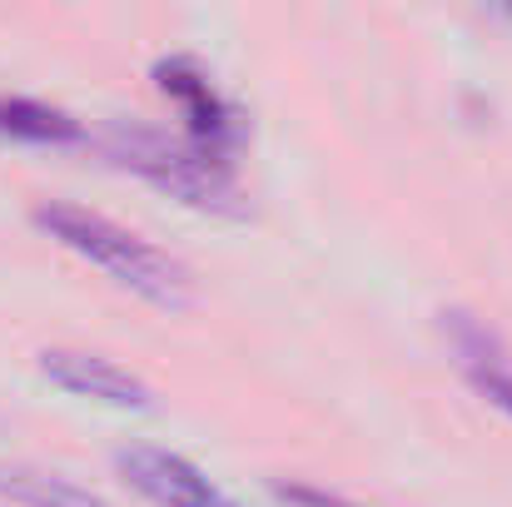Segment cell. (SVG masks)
I'll return each mask as SVG.
<instances>
[{
	"instance_id": "cell-2",
	"label": "cell",
	"mask_w": 512,
	"mask_h": 507,
	"mask_svg": "<svg viewBox=\"0 0 512 507\" xmlns=\"http://www.w3.org/2000/svg\"><path fill=\"white\" fill-rule=\"evenodd\" d=\"M105 160L140 179H150L155 189H165L170 199L189 209H209V214H244V189L234 179L229 160L209 145H199L194 135H170L140 120H115L100 135Z\"/></svg>"
},
{
	"instance_id": "cell-8",
	"label": "cell",
	"mask_w": 512,
	"mask_h": 507,
	"mask_svg": "<svg viewBox=\"0 0 512 507\" xmlns=\"http://www.w3.org/2000/svg\"><path fill=\"white\" fill-rule=\"evenodd\" d=\"M0 130L20 135V140H35V145H70V140H80V125L65 110L40 105V100H0Z\"/></svg>"
},
{
	"instance_id": "cell-6",
	"label": "cell",
	"mask_w": 512,
	"mask_h": 507,
	"mask_svg": "<svg viewBox=\"0 0 512 507\" xmlns=\"http://www.w3.org/2000/svg\"><path fill=\"white\" fill-rule=\"evenodd\" d=\"M443 334H448L453 353H458L463 378H468L498 413L512 418V353L503 348V338L493 334L488 324H478L473 314H463V309H448V314H443Z\"/></svg>"
},
{
	"instance_id": "cell-3",
	"label": "cell",
	"mask_w": 512,
	"mask_h": 507,
	"mask_svg": "<svg viewBox=\"0 0 512 507\" xmlns=\"http://www.w3.org/2000/svg\"><path fill=\"white\" fill-rule=\"evenodd\" d=\"M115 468L140 498H150L155 507H239L204 468H194L189 458H179L170 448H155V443L120 448Z\"/></svg>"
},
{
	"instance_id": "cell-7",
	"label": "cell",
	"mask_w": 512,
	"mask_h": 507,
	"mask_svg": "<svg viewBox=\"0 0 512 507\" xmlns=\"http://www.w3.org/2000/svg\"><path fill=\"white\" fill-rule=\"evenodd\" d=\"M0 498L15 507H110L100 493L35 463H0Z\"/></svg>"
},
{
	"instance_id": "cell-1",
	"label": "cell",
	"mask_w": 512,
	"mask_h": 507,
	"mask_svg": "<svg viewBox=\"0 0 512 507\" xmlns=\"http://www.w3.org/2000/svg\"><path fill=\"white\" fill-rule=\"evenodd\" d=\"M35 224L60 239L70 254L100 264L115 284H125L130 294H140L145 304H160V309H184L194 299V274L174 259L170 249L150 244L145 234L85 209V204H70V199H45L35 204Z\"/></svg>"
},
{
	"instance_id": "cell-4",
	"label": "cell",
	"mask_w": 512,
	"mask_h": 507,
	"mask_svg": "<svg viewBox=\"0 0 512 507\" xmlns=\"http://www.w3.org/2000/svg\"><path fill=\"white\" fill-rule=\"evenodd\" d=\"M40 373L50 383H60L65 393H80V398H95V403H110V408H150L155 403V393L140 373H130L125 363L90 353V348H45Z\"/></svg>"
},
{
	"instance_id": "cell-5",
	"label": "cell",
	"mask_w": 512,
	"mask_h": 507,
	"mask_svg": "<svg viewBox=\"0 0 512 507\" xmlns=\"http://www.w3.org/2000/svg\"><path fill=\"white\" fill-rule=\"evenodd\" d=\"M155 80H160V90L170 95L174 105L184 110L189 135H194L199 145H209V150L224 155V150L239 140V120H234V110L224 105V95L214 90V80H209L189 55L160 60V65H155Z\"/></svg>"
}]
</instances>
